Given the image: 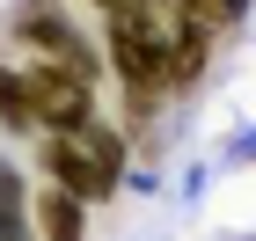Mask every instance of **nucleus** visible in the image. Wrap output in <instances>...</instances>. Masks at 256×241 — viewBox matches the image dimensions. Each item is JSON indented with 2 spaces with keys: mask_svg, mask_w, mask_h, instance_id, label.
Wrapping results in <instances>:
<instances>
[{
  "mask_svg": "<svg viewBox=\"0 0 256 241\" xmlns=\"http://www.w3.org/2000/svg\"><path fill=\"white\" fill-rule=\"evenodd\" d=\"M30 227H37V241H88V205L66 198L59 183H44V190H30Z\"/></svg>",
  "mask_w": 256,
  "mask_h": 241,
  "instance_id": "4",
  "label": "nucleus"
},
{
  "mask_svg": "<svg viewBox=\"0 0 256 241\" xmlns=\"http://www.w3.org/2000/svg\"><path fill=\"white\" fill-rule=\"evenodd\" d=\"M88 7H102V15H110V7H118V0H88Z\"/></svg>",
  "mask_w": 256,
  "mask_h": 241,
  "instance_id": "9",
  "label": "nucleus"
},
{
  "mask_svg": "<svg viewBox=\"0 0 256 241\" xmlns=\"http://www.w3.org/2000/svg\"><path fill=\"white\" fill-rule=\"evenodd\" d=\"M15 44H30V59H59L74 73L102 80V59L88 51V37L74 29V15L59 0H15Z\"/></svg>",
  "mask_w": 256,
  "mask_h": 241,
  "instance_id": "1",
  "label": "nucleus"
},
{
  "mask_svg": "<svg viewBox=\"0 0 256 241\" xmlns=\"http://www.w3.org/2000/svg\"><path fill=\"white\" fill-rule=\"evenodd\" d=\"M0 124L37 139V102H30V80H22V66H0Z\"/></svg>",
  "mask_w": 256,
  "mask_h": 241,
  "instance_id": "6",
  "label": "nucleus"
},
{
  "mask_svg": "<svg viewBox=\"0 0 256 241\" xmlns=\"http://www.w3.org/2000/svg\"><path fill=\"white\" fill-rule=\"evenodd\" d=\"M22 80H30V102H37V132H74V124L96 117V80L74 73V66L22 59Z\"/></svg>",
  "mask_w": 256,
  "mask_h": 241,
  "instance_id": "2",
  "label": "nucleus"
},
{
  "mask_svg": "<svg viewBox=\"0 0 256 241\" xmlns=\"http://www.w3.org/2000/svg\"><path fill=\"white\" fill-rule=\"evenodd\" d=\"M74 139H80L88 154L102 161V176H110V183H124V132H118L110 117H102V110H96L88 124H74Z\"/></svg>",
  "mask_w": 256,
  "mask_h": 241,
  "instance_id": "5",
  "label": "nucleus"
},
{
  "mask_svg": "<svg viewBox=\"0 0 256 241\" xmlns=\"http://www.w3.org/2000/svg\"><path fill=\"white\" fill-rule=\"evenodd\" d=\"M22 220H30V190H22L15 161L0 154V234H22Z\"/></svg>",
  "mask_w": 256,
  "mask_h": 241,
  "instance_id": "7",
  "label": "nucleus"
},
{
  "mask_svg": "<svg viewBox=\"0 0 256 241\" xmlns=\"http://www.w3.org/2000/svg\"><path fill=\"white\" fill-rule=\"evenodd\" d=\"M37 168H44V183H59L66 198H80V205H110L118 198V183L102 176V161L74 132H37Z\"/></svg>",
  "mask_w": 256,
  "mask_h": 241,
  "instance_id": "3",
  "label": "nucleus"
},
{
  "mask_svg": "<svg viewBox=\"0 0 256 241\" xmlns=\"http://www.w3.org/2000/svg\"><path fill=\"white\" fill-rule=\"evenodd\" d=\"M0 241H37V234H0Z\"/></svg>",
  "mask_w": 256,
  "mask_h": 241,
  "instance_id": "10",
  "label": "nucleus"
},
{
  "mask_svg": "<svg viewBox=\"0 0 256 241\" xmlns=\"http://www.w3.org/2000/svg\"><path fill=\"white\" fill-rule=\"evenodd\" d=\"M242 0H183V22L190 29H205V37H220V29H234Z\"/></svg>",
  "mask_w": 256,
  "mask_h": 241,
  "instance_id": "8",
  "label": "nucleus"
}]
</instances>
